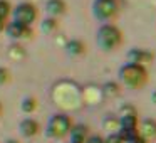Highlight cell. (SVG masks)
<instances>
[{
    "label": "cell",
    "instance_id": "cell-10",
    "mask_svg": "<svg viewBox=\"0 0 156 143\" xmlns=\"http://www.w3.org/2000/svg\"><path fill=\"white\" fill-rule=\"evenodd\" d=\"M10 10L12 7L7 0H0V32L7 27V19L10 15Z\"/></svg>",
    "mask_w": 156,
    "mask_h": 143
},
{
    "label": "cell",
    "instance_id": "cell-3",
    "mask_svg": "<svg viewBox=\"0 0 156 143\" xmlns=\"http://www.w3.org/2000/svg\"><path fill=\"white\" fill-rule=\"evenodd\" d=\"M35 19H37V9H35L34 4H30V2H22L20 5L15 7L14 22L30 27V25L35 22Z\"/></svg>",
    "mask_w": 156,
    "mask_h": 143
},
{
    "label": "cell",
    "instance_id": "cell-2",
    "mask_svg": "<svg viewBox=\"0 0 156 143\" xmlns=\"http://www.w3.org/2000/svg\"><path fill=\"white\" fill-rule=\"evenodd\" d=\"M96 41H98L99 47L104 49V51H114L118 46H121L122 34L116 25L104 24V25L99 27L98 35H96Z\"/></svg>",
    "mask_w": 156,
    "mask_h": 143
},
{
    "label": "cell",
    "instance_id": "cell-14",
    "mask_svg": "<svg viewBox=\"0 0 156 143\" xmlns=\"http://www.w3.org/2000/svg\"><path fill=\"white\" fill-rule=\"evenodd\" d=\"M9 79H10V74H9V71L5 68H0V86L5 84V82H9Z\"/></svg>",
    "mask_w": 156,
    "mask_h": 143
},
{
    "label": "cell",
    "instance_id": "cell-13",
    "mask_svg": "<svg viewBox=\"0 0 156 143\" xmlns=\"http://www.w3.org/2000/svg\"><path fill=\"white\" fill-rule=\"evenodd\" d=\"M22 109H24L25 113H30L35 109V99L34 98H25L24 103H22Z\"/></svg>",
    "mask_w": 156,
    "mask_h": 143
},
{
    "label": "cell",
    "instance_id": "cell-12",
    "mask_svg": "<svg viewBox=\"0 0 156 143\" xmlns=\"http://www.w3.org/2000/svg\"><path fill=\"white\" fill-rule=\"evenodd\" d=\"M67 49H69V52L71 54H76V56H79V54H82L84 52V44H82L81 41H71L69 42V46H67Z\"/></svg>",
    "mask_w": 156,
    "mask_h": 143
},
{
    "label": "cell",
    "instance_id": "cell-4",
    "mask_svg": "<svg viewBox=\"0 0 156 143\" xmlns=\"http://www.w3.org/2000/svg\"><path fill=\"white\" fill-rule=\"evenodd\" d=\"M71 119L69 116L66 115H54L52 119L49 121V128H47V133L49 136L52 138H62L66 136L69 131H71Z\"/></svg>",
    "mask_w": 156,
    "mask_h": 143
},
{
    "label": "cell",
    "instance_id": "cell-1",
    "mask_svg": "<svg viewBox=\"0 0 156 143\" xmlns=\"http://www.w3.org/2000/svg\"><path fill=\"white\" fill-rule=\"evenodd\" d=\"M119 78L124 82L126 86L133 89H139L144 86L146 79H148V74H146V69L139 64H124L121 69H119Z\"/></svg>",
    "mask_w": 156,
    "mask_h": 143
},
{
    "label": "cell",
    "instance_id": "cell-5",
    "mask_svg": "<svg viewBox=\"0 0 156 143\" xmlns=\"http://www.w3.org/2000/svg\"><path fill=\"white\" fill-rule=\"evenodd\" d=\"M118 14V2L116 0H96L94 15L99 20H109Z\"/></svg>",
    "mask_w": 156,
    "mask_h": 143
},
{
    "label": "cell",
    "instance_id": "cell-6",
    "mask_svg": "<svg viewBox=\"0 0 156 143\" xmlns=\"http://www.w3.org/2000/svg\"><path fill=\"white\" fill-rule=\"evenodd\" d=\"M7 32L10 37L14 39H27L32 35V29L27 27V25L17 24V22H12V24L7 25Z\"/></svg>",
    "mask_w": 156,
    "mask_h": 143
},
{
    "label": "cell",
    "instance_id": "cell-8",
    "mask_svg": "<svg viewBox=\"0 0 156 143\" xmlns=\"http://www.w3.org/2000/svg\"><path fill=\"white\" fill-rule=\"evenodd\" d=\"M151 59H153L151 52L143 51V49H133V51L129 52V61H131L133 64H139V66H143L144 62L151 61Z\"/></svg>",
    "mask_w": 156,
    "mask_h": 143
},
{
    "label": "cell",
    "instance_id": "cell-15",
    "mask_svg": "<svg viewBox=\"0 0 156 143\" xmlns=\"http://www.w3.org/2000/svg\"><path fill=\"white\" fill-rule=\"evenodd\" d=\"M87 143H104L101 138H98V136H92V138H89V141Z\"/></svg>",
    "mask_w": 156,
    "mask_h": 143
},
{
    "label": "cell",
    "instance_id": "cell-11",
    "mask_svg": "<svg viewBox=\"0 0 156 143\" xmlns=\"http://www.w3.org/2000/svg\"><path fill=\"white\" fill-rule=\"evenodd\" d=\"M59 24H57V19L51 17V19H45L44 22H42V31L47 32V34H52L54 31H57Z\"/></svg>",
    "mask_w": 156,
    "mask_h": 143
},
{
    "label": "cell",
    "instance_id": "cell-7",
    "mask_svg": "<svg viewBox=\"0 0 156 143\" xmlns=\"http://www.w3.org/2000/svg\"><path fill=\"white\" fill-rule=\"evenodd\" d=\"M45 10L49 12L51 17L57 19V17H61V15L66 12V2L64 0H47Z\"/></svg>",
    "mask_w": 156,
    "mask_h": 143
},
{
    "label": "cell",
    "instance_id": "cell-16",
    "mask_svg": "<svg viewBox=\"0 0 156 143\" xmlns=\"http://www.w3.org/2000/svg\"><path fill=\"white\" fill-rule=\"evenodd\" d=\"M0 115H2V105H0Z\"/></svg>",
    "mask_w": 156,
    "mask_h": 143
},
{
    "label": "cell",
    "instance_id": "cell-9",
    "mask_svg": "<svg viewBox=\"0 0 156 143\" xmlns=\"http://www.w3.org/2000/svg\"><path fill=\"white\" fill-rule=\"evenodd\" d=\"M20 131H22V135H24V136H34V135H37V131H39L37 121H35V119H30V118L24 119V121L20 123Z\"/></svg>",
    "mask_w": 156,
    "mask_h": 143
}]
</instances>
